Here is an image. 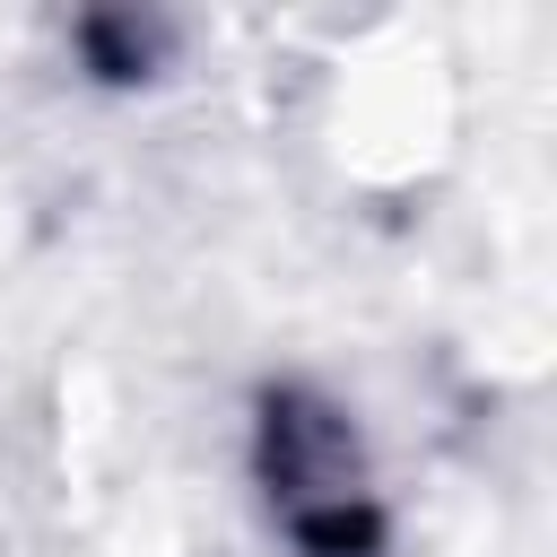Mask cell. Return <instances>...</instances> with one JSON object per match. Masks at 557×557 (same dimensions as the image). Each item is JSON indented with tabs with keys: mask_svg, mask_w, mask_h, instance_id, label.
<instances>
[{
	"mask_svg": "<svg viewBox=\"0 0 557 557\" xmlns=\"http://www.w3.org/2000/svg\"><path fill=\"white\" fill-rule=\"evenodd\" d=\"M270 496L287 513V531L313 548V557H348L366 548V461H357V435L348 418L313 409V400H278L270 409Z\"/></svg>",
	"mask_w": 557,
	"mask_h": 557,
	"instance_id": "6da1fadb",
	"label": "cell"
}]
</instances>
